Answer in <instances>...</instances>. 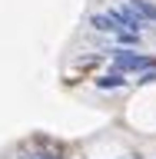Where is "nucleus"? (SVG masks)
I'll return each instance as SVG.
<instances>
[{"label":"nucleus","mask_w":156,"mask_h":159,"mask_svg":"<svg viewBox=\"0 0 156 159\" xmlns=\"http://www.w3.org/2000/svg\"><path fill=\"white\" fill-rule=\"evenodd\" d=\"M153 66H156V60L146 57V53H136L130 47L113 50V70H120V73H143V70H153Z\"/></svg>","instance_id":"obj_1"},{"label":"nucleus","mask_w":156,"mask_h":159,"mask_svg":"<svg viewBox=\"0 0 156 159\" xmlns=\"http://www.w3.org/2000/svg\"><path fill=\"white\" fill-rule=\"evenodd\" d=\"M110 17L116 20V23H120L123 30H133V33H139V30L146 27V20L139 17V13H136L133 7H130V3H126V7H116V10H110Z\"/></svg>","instance_id":"obj_2"},{"label":"nucleus","mask_w":156,"mask_h":159,"mask_svg":"<svg viewBox=\"0 0 156 159\" xmlns=\"http://www.w3.org/2000/svg\"><path fill=\"white\" fill-rule=\"evenodd\" d=\"M97 86L100 89H120V86H126V73H120V70L100 73V76H97Z\"/></svg>","instance_id":"obj_3"},{"label":"nucleus","mask_w":156,"mask_h":159,"mask_svg":"<svg viewBox=\"0 0 156 159\" xmlns=\"http://www.w3.org/2000/svg\"><path fill=\"white\" fill-rule=\"evenodd\" d=\"M90 27L100 30V33H120V30H123L110 13H93V17H90Z\"/></svg>","instance_id":"obj_4"},{"label":"nucleus","mask_w":156,"mask_h":159,"mask_svg":"<svg viewBox=\"0 0 156 159\" xmlns=\"http://www.w3.org/2000/svg\"><path fill=\"white\" fill-rule=\"evenodd\" d=\"M116 40H120V47H136V43H139V33H133V30H120Z\"/></svg>","instance_id":"obj_5"},{"label":"nucleus","mask_w":156,"mask_h":159,"mask_svg":"<svg viewBox=\"0 0 156 159\" xmlns=\"http://www.w3.org/2000/svg\"><path fill=\"white\" fill-rule=\"evenodd\" d=\"M136 83H139V86H149V83H156V66H153V70H143V73L136 76Z\"/></svg>","instance_id":"obj_6"}]
</instances>
